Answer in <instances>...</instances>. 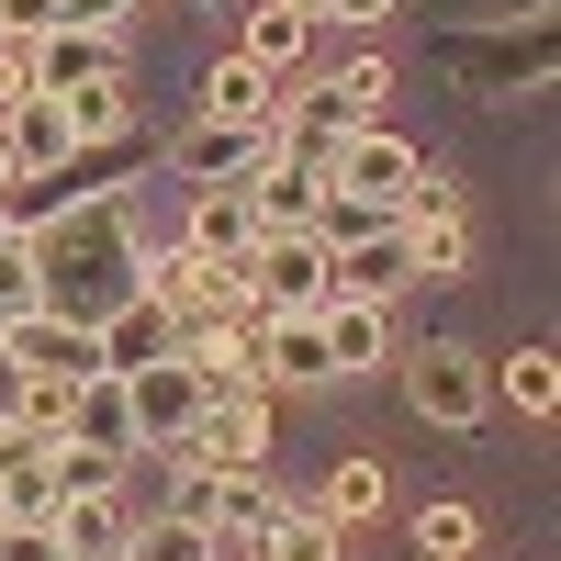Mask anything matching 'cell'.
<instances>
[{
  "mask_svg": "<svg viewBox=\"0 0 561 561\" xmlns=\"http://www.w3.org/2000/svg\"><path fill=\"white\" fill-rule=\"evenodd\" d=\"M34 237V304L45 314H68V325H102L124 293H135V214L113 203V192H90V203H68L57 225H23Z\"/></svg>",
  "mask_w": 561,
  "mask_h": 561,
  "instance_id": "1",
  "label": "cell"
},
{
  "mask_svg": "<svg viewBox=\"0 0 561 561\" xmlns=\"http://www.w3.org/2000/svg\"><path fill=\"white\" fill-rule=\"evenodd\" d=\"M404 404L427 415V427H483V415H494V359L460 348V337L404 348Z\"/></svg>",
  "mask_w": 561,
  "mask_h": 561,
  "instance_id": "2",
  "label": "cell"
},
{
  "mask_svg": "<svg viewBox=\"0 0 561 561\" xmlns=\"http://www.w3.org/2000/svg\"><path fill=\"white\" fill-rule=\"evenodd\" d=\"M415 158L404 135H382V124H348L337 147H325V192L337 203H359V214H404V192H415Z\"/></svg>",
  "mask_w": 561,
  "mask_h": 561,
  "instance_id": "3",
  "label": "cell"
},
{
  "mask_svg": "<svg viewBox=\"0 0 561 561\" xmlns=\"http://www.w3.org/2000/svg\"><path fill=\"white\" fill-rule=\"evenodd\" d=\"M158 460H192V472H259V460H270V393H203V415Z\"/></svg>",
  "mask_w": 561,
  "mask_h": 561,
  "instance_id": "4",
  "label": "cell"
},
{
  "mask_svg": "<svg viewBox=\"0 0 561 561\" xmlns=\"http://www.w3.org/2000/svg\"><path fill=\"white\" fill-rule=\"evenodd\" d=\"M124 415H135V449H169V438L203 415V370L180 359V348L135 359V370H124Z\"/></svg>",
  "mask_w": 561,
  "mask_h": 561,
  "instance_id": "5",
  "label": "cell"
},
{
  "mask_svg": "<svg viewBox=\"0 0 561 561\" xmlns=\"http://www.w3.org/2000/svg\"><path fill=\"white\" fill-rule=\"evenodd\" d=\"M237 192H248V214H259V237H314V214H325V169L270 147V158L237 180Z\"/></svg>",
  "mask_w": 561,
  "mask_h": 561,
  "instance_id": "6",
  "label": "cell"
},
{
  "mask_svg": "<svg viewBox=\"0 0 561 561\" xmlns=\"http://www.w3.org/2000/svg\"><path fill=\"white\" fill-rule=\"evenodd\" d=\"M325 293H348V304H393V293H415V259H404V225L382 214L370 237H348V248H325Z\"/></svg>",
  "mask_w": 561,
  "mask_h": 561,
  "instance_id": "7",
  "label": "cell"
},
{
  "mask_svg": "<svg viewBox=\"0 0 561 561\" xmlns=\"http://www.w3.org/2000/svg\"><path fill=\"white\" fill-rule=\"evenodd\" d=\"M270 158V135L259 124H192V135H180V147H169V180H192V192H237V180Z\"/></svg>",
  "mask_w": 561,
  "mask_h": 561,
  "instance_id": "8",
  "label": "cell"
},
{
  "mask_svg": "<svg viewBox=\"0 0 561 561\" xmlns=\"http://www.w3.org/2000/svg\"><path fill=\"white\" fill-rule=\"evenodd\" d=\"M248 293H259L270 314L325 304V248H314V237H259V248H248Z\"/></svg>",
  "mask_w": 561,
  "mask_h": 561,
  "instance_id": "9",
  "label": "cell"
},
{
  "mask_svg": "<svg viewBox=\"0 0 561 561\" xmlns=\"http://www.w3.org/2000/svg\"><path fill=\"white\" fill-rule=\"evenodd\" d=\"M0 147H12V169H23V180H57V169L79 158V135H68V102H57V90H23V102L0 113Z\"/></svg>",
  "mask_w": 561,
  "mask_h": 561,
  "instance_id": "10",
  "label": "cell"
},
{
  "mask_svg": "<svg viewBox=\"0 0 561 561\" xmlns=\"http://www.w3.org/2000/svg\"><path fill=\"white\" fill-rule=\"evenodd\" d=\"M314 325H325V359H337V382H348V370H382V359H393V304H348V293H325V304H314Z\"/></svg>",
  "mask_w": 561,
  "mask_h": 561,
  "instance_id": "11",
  "label": "cell"
},
{
  "mask_svg": "<svg viewBox=\"0 0 561 561\" xmlns=\"http://www.w3.org/2000/svg\"><path fill=\"white\" fill-rule=\"evenodd\" d=\"M79 79H124V45H113V34H90V23L34 34V90H79Z\"/></svg>",
  "mask_w": 561,
  "mask_h": 561,
  "instance_id": "12",
  "label": "cell"
},
{
  "mask_svg": "<svg viewBox=\"0 0 561 561\" xmlns=\"http://www.w3.org/2000/svg\"><path fill=\"white\" fill-rule=\"evenodd\" d=\"M169 337H180V314H158L147 293H124L102 325H90V359H102V370H135V359H158Z\"/></svg>",
  "mask_w": 561,
  "mask_h": 561,
  "instance_id": "13",
  "label": "cell"
},
{
  "mask_svg": "<svg viewBox=\"0 0 561 561\" xmlns=\"http://www.w3.org/2000/svg\"><path fill=\"white\" fill-rule=\"evenodd\" d=\"M124 528H135L124 483H113V494H57V539H68V561H124Z\"/></svg>",
  "mask_w": 561,
  "mask_h": 561,
  "instance_id": "14",
  "label": "cell"
},
{
  "mask_svg": "<svg viewBox=\"0 0 561 561\" xmlns=\"http://www.w3.org/2000/svg\"><path fill=\"white\" fill-rule=\"evenodd\" d=\"M180 248H192V259H248V248H259L248 192H192V214H180Z\"/></svg>",
  "mask_w": 561,
  "mask_h": 561,
  "instance_id": "15",
  "label": "cell"
},
{
  "mask_svg": "<svg viewBox=\"0 0 561 561\" xmlns=\"http://www.w3.org/2000/svg\"><path fill=\"white\" fill-rule=\"evenodd\" d=\"M0 348H12L23 370H102V359H90V325H68V314H12V325H0Z\"/></svg>",
  "mask_w": 561,
  "mask_h": 561,
  "instance_id": "16",
  "label": "cell"
},
{
  "mask_svg": "<svg viewBox=\"0 0 561 561\" xmlns=\"http://www.w3.org/2000/svg\"><path fill=\"white\" fill-rule=\"evenodd\" d=\"M259 359H270V382H337V359H325V325H314V304H304V314H270V325H259Z\"/></svg>",
  "mask_w": 561,
  "mask_h": 561,
  "instance_id": "17",
  "label": "cell"
},
{
  "mask_svg": "<svg viewBox=\"0 0 561 561\" xmlns=\"http://www.w3.org/2000/svg\"><path fill=\"white\" fill-rule=\"evenodd\" d=\"M203 113H214V124H259V135H270V124H280V79L248 68V57H225V68L203 79Z\"/></svg>",
  "mask_w": 561,
  "mask_h": 561,
  "instance_id": "18",
  "label": "cell"
},
{
  "mask_svg": "<svg viewBox=\"0 0 561 561\" xmlns=\"http://www.w3.org/2000/svg\"><path fill=\"white\" fill-rule=\"evenodd\" d=\"M393 225H404L415 280H460V270H472V214H393Z\"/></svg>",
  "mask_w": 561,
  "mask_h": 561,
  "instance_id": "19",
  "label": "cell"
},
{
  "mask_svg": "<svg viewBox=\"0 0 561 561\" xmlns=\"http://www.w3.org/2000/svg\"><path fill=\"white\" fill-rule=\"evenodd\" d=\"M68 438H90V449H135L124 370H79V393H68Z\"/></svg>",
  "mask_w": 561,
  "mask_h": 561,
  "instance_id": "20",
  "label": "cell"
},
{
  "mask_svg": "<svg viewBox=\"0 0 561 561\" xmlns=\"http://www.w3.org/2000/svg\"><path fill=\"white\" fill-rule=\"evenodd\" d=\"M0 517H57V460H45V438H0Z\"/></svg>",
  "mask_w": 561,
  "mask_h": 561,
  "instance_id": "21",
  "label": "cell"
},
{
  "mask_svg": "<svg viewBox=\"0 0 561 561\" xmlns=\"http://www.w3.org/2000/svg\"><path fill=\"white\" fill-rule=\"evenodd\" d=\"M259 561H348V528H325L314 505H293V494H280V517L259 528Z\"/></svg>",
  "mask_w": 561,
  "mask_h": 561,
  "instance_id": "22",
  "label": "cell"
},
{
  "mask_svg": "<svg viewBox=\"0 0 561 561\" xmlns=\"http://www.w3.org/2000/svg\"><path fill=\"white\" fill-rule=\"evenodd\" d=\"M304 34H314V23L293 12V0H248V45H237V57L280 79V68H293V57H304Z\"/></svg>",
  "mask_w": 561,
  "mask_h": 561,
  "instance_id": "23",
  "label": "cell"
},
{
  "mask_svg": "<svg viewBox=\"0 0 561 561\" xmlns=\"http://www.w3.org/2000/svg\"><path fill=\"white\" fill-rule=\"evenodd\" d=\"M45 460H57V494H113L135 472V449H90V438H45Z\"/></svg>",
  "mask_w": 561,
  "mask_h": 561,
  "instance_id": "24",
  "label": "cell"
},
{
  "mask_svg": "<svg viewBox=\"0 0 561 561\" xmlns=\"http://www.w3.org/2000/svg\"><path fill=\"white\" fill-rule=\"evenodd\" d=\"M370 505H382V460H337V472L314 483V517H325V528H359Z\"/></svg>",
  "mask_w": 561,
  "mask_h": 561,
  "instance_id": "25",
  "label": "cell"
},
{
  "mask_svg": "<svg viewBox=\"0 0 561 561\" xmlns=\"http://www.w3.org/2000/svg\"><path fill=\"white\" fill-rule=\"evenodd\" d=\"M57 102H68V135H79V147H102V135H124V124H135L124 79H79V90H57Z\"/></svg>",
  "mask_w": 561,
  "mask_h": 561,
  "instance_id": "26",
  "label": "cell"
},
{
  "mask_svg": "<svg viewBox=\"0 0 561 561\" xmlns=\"http://www.w3.org/2000/svg\"><path fill=\"white\" fill-rule=\"evenodd\" d=\"M124 561H214V539H203L192 517H169V505H158V517L124 528Z\"/></svg>",
  "mask_w": 561,
  "mask_h": 561,
  "instance_id": "27",
  "label": "cell"
},
{
  "mask_svg": "<svg viewBox=\"0 0 561 561\" xmlns=\"http://www.w3.org/2000/svg\"><path fill=\"white\" fill-rule=\"evenodd\" d=\"M415 550H427V561H472L483 517H472V505H415Z\"/></svg>",
  "mask_w": 561,
  "mask_h": 561,
  "instance_id": "28",
  "label": "cell"
},
{
  "mask_svg": "<svg viewBox=\"0 0 561 561\" xmlns=\"http://www.w3.org/2000/svg\"><path fill=\"white\" fill-rule=\"evenodd\" d=\"M494 393L517 404V415H550V404H561V370H550V348H517V359L494 370Z\"/></svg>",
  "mask_w": 561,
  "mask_h": 561,
  "instance_id": "29",
  "label": "cell"
},
{
  "mask_svg": "<svg viewBox=\"0 0 561 561\" xmlns=\"http://www.w3.org/2000/svg\"><path fill=\"white\" fill-rule=\"evenodd\" d=\"M12 314H34V237L0 225V325H12Z\"/></svg>",
  "mask_w": 561,
  "mask_h": 561,
  "instance_id": "30",
  "label": "cell"
},
{
  "mask_svg": "<svg viewBox=\"0 0 561 561\" xmlns=\"http://www.w3.org/2000/svg\"><path fill=\"white\" fill-rule=\"evenodd\" d=\"M325 90H337V113H348V124H370V113H382V90H393V68H382V57H348Z\"/></svg>",
  "mask_w": 561,
  "mask_h": 561,
  "instance_id": "31",
  "label": "cell"
},
{
  "mask_svg": "<svg viewBox=\"0 0 561 561\" xmlns=\"http://www.w3.org/2000/svg\"><path fill=\"white\" fill-rule=\"evenodd\" d=\"M0 561H68L57 517H0Z\"/></svg>",
  "mask_w": 561,
  "mask_h": 561,
  "instance_id": "32",
  "label": "cell"
},
{
  "mask_svg": "<svg viewBox=\"0 0 561 561\" xmlns=\"http://www.w3.org/2000/svg\"><path fill=\"white\" fill-rule=\"evenodd\" d=\"M68 23V0H0V45H34V34H57Z\"/></svg>",
  "mask_w": 561,
  "mask_h": 561,
  "instance_id": "33",
  "label": "cell"
},
{
  "mask_svg": "<svg viewBox=\"0 0 561 561\" xmlns=\"http://www.w3.org/2000/svg\"><path fill=\"white\" fill-rule=\"evenodd\" d=\"M12 415H23V359L0 348V438H12Z\"/></svg>",
  "mask_w": 561,
  "mask_h": 561,
  "instance_id": "34",
  "label": "cell"
},
{
  "mask_svg": "<svg viewBox=\"0 0 561 561\" xmlns=\"http://www.w3.org/2000/svg\"><path fill=\"white\" fill-rule=\"evenodd\" d=\"M68 23H90V34H113V23H124V0H68Z\"/></svg>",
  "mask_w": 561,
  "mask_h": 561,
  "instance_id": "35",
  "label": "cell"
},
{
  "mask_svg": "<svg viewBox=\"0 0 561 561\" xmlns=\"http://www.w3.org/2000/svg\"><path fill=\"white\" fill-rule=\"evenodd\" d=\"M393 0H325V23H382Z\"/></svg>",
  "mask_w": 561,
  "mask_h": 561,
  "instance_id": "36",
  "label": "cell"
},
{
  "mask_svg": "<svg viewBox=\"0 0 561 561\" xmlns=\"http://www.w3.org/2000/svg\"><path fill=\"white\" fill-rule=\"evenodd\" d=\"M12 180H23V169H12V147H0V203H12Z\"/></svg>",
  "mask_w": 561,
  "mask_h": 561,
  "instance_id": "37",
  "label": "cell"
}]
</instances>
